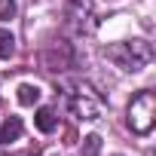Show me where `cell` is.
<instances>
[{"label":"cell","mask_w":156,"mask_h":156,"mask_svg":"<svg viewBox=\"0 0 156 156\" xmlns=\"http://www.w3.org/2000/svg\"><path fill=\"white\" fill-rule=\"evenodd\" d=\"M98 153H101V138H98V135L83 138V150H80V156H98Z\"/></svg>","instance_id":"obj_10"},{"label":"cell","mask_w":156,"mask_h":156,"mask_svg":"<svg viewBox=\"0 0 156 156\" xmlns=\"http://www.w3.org/2000/svg\"><path fill=\"white\" fill-rule=\"evenodd\" d=\"M40 64H43V70H49V73H64V70H70V67L76 64V49H73V43H67V40H52V43H46L43 52H40Z\"/></svg>","instance_id":"obj_5"},{"label":"cell","mask_w":156,"mask_h":156,"mask_svg":"<svg viewBox=\"0 0 156 156\" xmlns=\"http://www.w3.org/2000/svg\"><path fill=\"white\" fill-rule=\"evenodd\" d=\"M104 58L113 61L126 73H138L153 61V46L147 40H126V43H110L104 46Z\"/></svg>","instance_id":"obj_1"},{"label":"cell","mask_w":156,"mask_h":156,"mask_svg":"<svg viewBox=\"0 0 156 156\" xmlns=\"http://www.w3.org/2000/svg\"><path fill=\"white\" fill-rule=\"evenodd\" d=\"M12 55H16V37L0 28V58H12Z\"/></svg>","instance_id":"obj_9"},{"label":"cell","mask_w":156,"mask_h":156,"mask_svg":"<svg viewBox=\"0 0 156 156\" xmlns=\"http://www.w3.org/2000/svg\"><path fill=\"white\" fill-rule=\"evenodd\" d=\"M22 119L19 116H9V119H3L0 122V144H12V141H19L22 138Z\"/></svg>","instance_id":"obj_6"},{"label":"cell","mask_w":156,"mask_h":156,"mask_svg":"<svg viewBox=\"0 0 156 156\" xmlns=\"http://www.w3.org/2000/svg\"><path fill=\"white\" fill-rule=\"evenodd\" d=\"M67 107H70V113L80 119V122H95V119L101 116L104 98H101V92H98L95 86L80 83V86L73 89V95L67 98Z\"/></svg>","instance_id":"obj_3"},{"label":"cell","mask_w":156,"mask_h":156,"mask_svg":"<svg viewBox=\"0 0 156 156\" xmlns=\"http://www.w3.org/2000/svg\"><path fill=\"white\" fill-rule=\"evenodd\" d=\"M34 122H37V129H40L43 135H49V132H55V129H58V116H55V110H52V107H40V110H37V116H34Z\"/></svg>","instance_id":"obj_7"},{"label":"cell","mask_w":156,"mask_h":156,"mask_svg":"<svg viewBox=\"0 0 156 156\" xmlns=\"http://www.w3.org/2000/svg\"><path fill=\"white\" fill-rule=\"evenodd\" d=\"M22 156H40V153H22Z\"/></svg>","instance_id":"obj_12"},{"label":"cell","mask_w":156,"mask_h":156,"mask_svg":"<svg viewBox=\"0 0 156 156\" xmlns=\"http://www.w3.org/2000/svg\"><path fill=\"white\" fill-rule=\"evenodd\" d=\"M126 122L135 135H150L153 126H156V95L150 89H141L132 101H129V110H126Z\"/></svg>","instance_id":"obj_2"},{"label":"cell","mask_w":156,"mask_h":156,"mask_svg":"<svg viewBox=\"0 0 156 156\" xmlns=\"http://www.w3.org/2000/svg\"><path fill=\"white\" fill-rule=\"evenodd\" d=\"M16 16V0H0V22H9Z\"/></svg>","instance_id":"obj_11"},{"label":"cell","mask_w":156,"mask_h":156,"mask_svg":"<svg viewBox=\"0 0 156 156\" xmlns=\"http://www.w3.org/2000/svg\"><path fill=\"white\" fill-rule=\"evenodd\" d=\"M37 101H40V86H34V83H22V86H19V104L31 107V104H37Z\"/></svg>","instance_id":"obj_8"},{"label":"cell","mask_w":156,"mask_h":156,"mask_svg":"<svg viewBox=\"0 0 156 156\" xmlns=\"http://www.w3.org/2000/svg\"><path fill=\"white\" fill-rule=\"evenodd\" d=\"M64 25H67V31L76 34V37H89V34L98 28L92 0H67V6H64Z\"/></svg>","instance_id":"obj_4"}]
</instances>
